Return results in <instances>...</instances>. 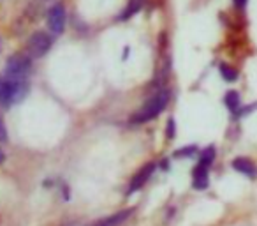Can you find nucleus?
Returning <instances> with one entry per match:
<instances>
[{"label": "nucleus", "mask_w": 257, "mask_h": 226, "mask_svg": "<svg viewBox=\"0 0 257 226\" xmlns=\"http://www.w3.org/2000/svg\"><path fill=\"white\" fill-rule=\"evenodd\" d=\"M246 2L248 0H232V4H234L236 9H239V11H243V9L246 8Z\"/></svg>", "instance_id": "17"}, {"label": "nucleus", "mask_w": 257, "mask_h": 226, "mask_svg": "<svg viewBox=\"0 0 257 226\" xmlns=\"http://www.w3.org/2000/svg\"><path fill=\"white\" fill-rule=\"evenodd\" d=\"M213 159H215V147H206L203 152H201V158H199V165L208 168V166L213 165Z\"/></svg>", "instance_id": "12"}, {"label": "nucleus", "mask_w": 257, "mask_h": 226, "mask_svg": "<svg viewBox=\"0 0 257 226\" xmlns=\"http://www.w3.org/2000/svg\"><path fill=\"white\" fill-rule=\"evenodd\" d=\"M6 161V154L4 150H2V147H0V163H4Z\"/></svg>", "instance_id": "18"}, {"label": "nucleus", "mask_w": 257, "mask_h": 226, "mask_svg": "<svg viewBox=\"0 0 257 226\" xmlns=\"http://www.w3.org/2000/svg\"><path fill=\"white\" fill-rule=\"evenodd\" d=\"M32 71V60L27 55H13L11 58L6 64V74L13 76V78H22V80H29V74Z\"/></svg>", "instance_id": "4"}, {"label": "nucleus", "mask_w": 257, "mask_h": 226, "mask_svg": "<svg viewBox=\"0 0 257 226\" xmlns=\"http://www.w3.org/2000/svg\"><path fill=\"white\" fill-rule=\"evenodd\" d=\"M154 172H155V165H154V163H148V165H145L143 168H141L140 172L134 175V179L131 180V186H128L127 194H134L136 191H140L141 187L147 184V180L150 179Z\"/></svg>", "instance_id": "6"}, {"label": "nucleus", "mask_w": 257, "mask_h": 226, "mask_svg": "<svg viewBox=\"0 0 257 226\" xmlns=\"http://www.w3.org/2000/svg\"><path fill=\"white\" fill-rule=\"evenodd\" d=\"M197 152V148L194 147V145H190V147L187 148H180V150L175 152V158H189V156H194Z\"/></svg>", "instance_id": "14"}, {"label": "nucleus", "mask_w": 257, "mask_h": 226, "mask_svg": "<svg viewBox=\"0 0 257 226\" xmlns=\"http://www.w3.org/2000/svg\"><path fill=\"white\" fill-rule=\"evenodd\" d=\"M232 168L236 170V172L243 173L245 177H248V179H255L257 177V168L255 165H253L250 159L246 158H236L234 161H232Z\"/></svg>", "instance_id": "7"}, {"label": "nucleus", "mask_w": 257, "mask_h": 226, "mask_svg": "<svg viewBox=\"0 0 257 226\" xmlns=\"http://www.w3.org/2000/svg\"><path fill=\"white\" fill-rule=\"evenodd\" d=\"M224 103H225V106H227V110L229 111H232V113H238V110H239V96H238V92H234V90H231V92H227L225 94V97H224Z\"/></svg>", "instance_id": "10"}, {"label": "nucleus", "mask_w": 257, "mask_h": 226, "mask_svg": "<svg viewBox=\"0 0 257 226\" xmlns=\"http://www.w3.org/2000/svg\"><path fill=\"white\" fill-rule=\"evenodd\" d=\"M30 83L29 80L13 78L9 74H0V104L9 108L13 104H18L29 96Z\"/></svg>", "instance_id": "1"}, {"label": "nucleus", "mask_w": 257, "mask_h": 226, "mask_svg": "<svg viewBox=\"0 0 257 226\" xmlns=\"http://www.w3.org/2000/svg\"><path fill=\"white\" fill-rule=\"evenodd\" d=\"M208 184H210V180H208V168L197 165L196 170H194V187L199 191H204L208 187Z\"/></svg>", "instance_id": "9"}, {"label": "nucleus", "mask_w": 257, "mask_h": 226, "mask_svg": "<svg viewBox=\"0 0 257 226\" xmlns=\"http://www.w3.org/2000/svg\"><path fill=\"white\" fill-rule=\"evenodd\" d=\"M168 138H175V120H168Z\"/></svg>", "instance_id": "16"}, {"label": "nucleus", "mask_w": 257, "mask_h": 226, "mask_svg": "<svg viewBox=\"0 0 257 226\" xmlns=\"http://www.w3.org/2000/svg\"><path fill=\"white\" fill-rule=\"evenodd\" d=\"M65 8L64 4H55L53 8L48 11V27L53 34H62L65 29Z\"/></svg>", "instance_id": "5"}, {"label": "nucleus", "mask_w": 257, "mask_h": 226, "mask_svg": "<svg viewBox=\"0 0 257 226\" xmlns=\"http://www.w3.org/2000/svg\"><path fill=\"white\" fill-rule=\"evenodd\" d=\"M131 214H133V208H128V210L116 212V214L107 215V217L100 219V221H97L95 224H92V226H120L121 222L125 221V219L131 217Z\"/></svg>", "instance_id": "8"}, {"label": "nucleus", "mask_w": 257, "mask_h": 226, "mask_svg": "<svg viewBox=\"0 0 257 226\" xmlns=\"http://www.w3.org/2000/svg\"><path fill=\"white\" fill-rule=\"evenodd\" d=\"M6 140H8V129H6L4 120L0 119V143H2V141H6Z\"/></svg>", "instance_id": "15"}, {"label": "nucleus", "mask_w": 257, "mask_h": 226, "mask_svg": "<svg viewBox=\"0 0 257 226\" xmlns=\"http://www.w3.org/2000/svg\"><path fill=\"white\" fill-rule=\"evenodd\" d=\"M220 74H222V78H224L225 82H236V80H238V71H236L234 67H231V65H227V64L220 65Z\"/></svg>", "instance_id": "13"}, {"label": "nucleus", "mask_w": 257, "mask_h": 226, "mask_svg": "<svg viewBox=\"0 0 257 226\" xmlns=\"http://www.w3.org/2000/svg\"><path fill=\"white\" fill-rule=\"evenodd\" d=\"M51 44H53V39H51L50 34L43 32V30H39V32H34L32 36L29 37V41H27L29 57H32V58L44 57V55L50 51Z\"/></svg>", "instance_id": "3"}, {"label": "nucleus", "mask_w": 257, "mask_h": 226, "mask_svg": "<svg viewBox=\"0 0 257 226\" xmlns=\"http://www.w3.org/2000/svg\"><path fill=\"white\" fill-rule=\"evenodd\" d=\"M140 9H141V0H133V2H131L127 8H125V11L120 15V20H121V22H125V20L133 18V16L136 15Z\"/></svg>", "instance_id": "11"}, {"label": "nucleus", "mask_w": 257, "mask_h": 226, "mask_svg": "<svg viewBox=\"0 0 257 226\" xmlns=\"http://www.w3.org/2000/svg\"><path fill=\"white\" fill-rule=\"evenodd\" d=\"M168 101H169V94L168 90H162V92H157L154 97L147 101L140 110L136 111L133 115V122L134 124H141V122H148V120L155 119L159 113L166 110L168 106Z\"/></svg>", "instance_id": "2"}]
</instances>
